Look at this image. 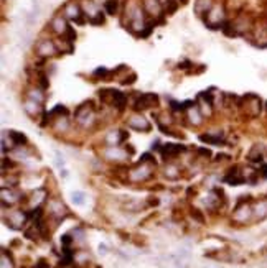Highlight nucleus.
<instances>
[{
  "instance_id": "f257e3e1",
  "label": "nucleus",
  "mask_w": 267,
  "mask_h": 268,
  "mask_svg": "<svg viewBox=\"0 0 267 268\" xmlns=\"http://www.w3.org/2000/svg\"><path fill=\"white\" fill-rule=\"evenodd\" d=\"M224 23V10L223 7H211L206 12V25L210 28H219Z\"/></svg>"
},
{
  "instance_id": "f03ea898",
  "label": "nucleus",
  "mask_w": 267,
  "mask_h": 268,
  "mask_svg": "<svg viewBox=\"0 0 267 268\" xmlns=\"http://www.w3.org/2000/svg\"><path fill=\"white\" fill-rule=\"evenodd\" d=\"M26 219V216L24 214L22 211H15V212H12L10 216H8V221H7V224L12 227V229H20L22 225H24V222Z\"/></svg>"
},
{
  "instance_id": "7ed1b4c3",
  "label": "nucleus",
  "mask_w": 267,
  "mask_h": 268,
  "mask_svg": "<svg viewBox=\"0 0 267 268\" xmlns=\"http://www.w3.org/2000/svg\"><path fill=\"white\" fill-rule=\"evenodd\" d=\"M251 214H252V211L247 204H239L236 207V211H234V219L239 222H246L249 217H251Z\"/></svg>"
},
{
  "instance_id": "20e7f679",
  "label": "nucleus",
  "mask_w": 267,
  "mask_h": 268,
  "mask_svg": "<svg viewBox=\"0 0 267 268\" xmlns=\"http://www.w3.org/2000/svg\"><path fill=\"white\" fill-rule=\"evenodd\" d=\"M65 15L70 18V20H76L79 22V23H83V22H81V8L76 5V3H68L65 7Z\"/></svg>"
},
{
  "instance_id": "39448f33",
  "label": "nucleus",
  "mask_w": 267,
  "mask_h": 268,
  "mask_svg": "<svg viewBox=\"0 0 267 268\" xmlns=\"http://www.w3.org/2000/svg\"><path fill=\"white\" fill-rule=\"evenodd\" d=\"M144 3H146L147 12L153 17H158L164 10V5L160 3V0H144Z\"/></svg>"
},
{
  "instance_id": "423d86ee",
  "label": "nucleus",
  "mask_w": 267,
  "mask_h": 268,
  "mask_svg": "<svg viewBox=\"0 0 267 268\" xmlns=\"http://www.w3.org/2000/svg\"><path fill=\"white\" fill-rule=\"evenodd\" d=\"M37 51H38V54H42V56H53L58 49H56V46L53 45L51 42H42L38 45V48H37Z\"/></svg>"
},
{
  "instance_id": "0eeeda50",
  "label": "nucleus",
  "mask_w": 267,
  "mask_h": 268,
  "mask_svg": "<svg viewBox=\"0 0 267 268\" xmlns=\"http://www.w3.org/2000/svg\"><path fill=\"white\" fill-rule=\"evenodd\" d=\"M51 28L55 30L58 35H65L68 31V28H70V25L66 23L65 18L56 17V18H53V22H51Z\"/></svg>"
},
{
  "instance_id": "6e6552de",
  "label": "nucleus",
  "mask_w": 267,
  "mask_h": 268,
  "mask_svg": "<svg viewBox=\"0 0 267 268\" xmlns=\"http://www.w3.org/2000/svg\"><path fill=\"white\" fill-rule=\"evenodd\" d=\"M224 181H226V183H228V184L238 186V184H243V183H244V181H246V179H244L243 176L239 175V171H238V170H231L229 173L226 175Z\"/></svg>"
},
{
  "instance_id": "1a4fd4ad",
  "label": "nucleus",
  "mask_w": 267,
  "mask_h": 268,
  "mask_svg": "<svg viewBox=\"0 0 267 268\" xmlns=\"http://www.w3.org/2000/svg\"><path fill=\"white\" fill-rule=\"evenodd\" d=\"M182 150H185L183 147H180V145H173V143H167L164 148H162V155L164 156H175L178 155Z\"/></svg>"
},
{
  "instance_id": "9d476101",
  "label": "nucleus",
  "mask_w": 267,
  "mask_h": 268,
  "mask_svg": "<svg viewBox=\"0 0 267 268\" xmlns=\"http://www.w3.org/2000/svg\"><path fill=\"white\" fill-rule=\"evenodd\" d=\"M129 125L130 127H134V129H137V130H148V122L144 119V117H140V115H134L132 119L129 120Z\"/></svg>"
},
{
  "instance_id": "9b49d317",
  "label": "nucleus",
  "mask_w": 267,
  "mask_h": 268,
  "mask_svg": "<svg viewBox=\"0 0 267 268\" xmlns=\"http://www.w3.org/2000/svg\"><path fill=\"white\" fill-rule=\"evenodd\" d=\"M188 257H190V253H188L187 250H180L178 253H176V257H175L176 267H178V268H185V267H187Z\"/></svg>"
},
{
  "instance_id": "f8f14e48",
  "label": "nucleus",
  "mask_w": 267,
  "mask_h": 268,
  "mask_svg": "<svg viewBox=\"0 0 267 268\" xmlns=\"http://www.w3.org/2000/svg\"><path fill=\"white\" fill-rule=\"evenodd\" d=\"M112 99H114V104L117 106V109H121L122 111L125 106V95L119 92V90H112Z\"/></svg>"
},
{
  "instance_id": "ddd939ff",
  "label": "nucleus",
  "mask_w": 267,
  "mask_h": 268,
  "mask_svg": "<svg viewBox=\"0 0 267 268\" xmlns=\"http://www.w3.org/2000/svg\"><path fill=\"white\" fill-rule=\"evenodd\" d=\"M17 194H13V191H7V189H2V202H3V206L8 202V204H13L17 201Z\"/></svg>"
},
{
  "instance_id": "4468645a",
  "label": "nucleus",
  "mask_w": 267,
  "mask_h": 268,
  "mask_svg": "<svg viewBox=\"0 0 267 268\" xmlns=\"http://www.w3.org/2000/svg\"><path fill=\"white\" fill-rule=\"evenodd\" d=\"M256 217L257 219H266L267 217V202H261V204H257L256 206Z\"/></svg>"
},
{
  "instance_id": "2eb2a0df",
  "label": "nucleus",
  "mask_w": 267,
  "mask_h": 268,
  "mask_svg": "<svg viewBox=\"0 0 267 268\" xmlns=\"http://www.w3.org/2000/svg\"><path fill=\"white\" fill-rule=\"evenodd\" d=\"M104 7H106V12L109 15H114V13H117V0H106Z\"/></svg>"
},
{
  "instance_id": "dca6fc26",
  "label": "nucleus",
  "mask_w": 267,
  "mask_h": 268,
  "mask_svg": "<svg viewBox=\"0 0 267 268\" xmlns=\"http://www.w3.org/2000/svg\"><path fill=\"white\" fill-rule=\"evenodd\" d=\"M10 137L13 138V142L19 143V145H25L26 143V137H25V135L19 134V132H10Z\"/></svg>"
},
{
  "instance_id": "f3484780",
  "label": "nucleus",
  "mask_w": 267,
  "mask_h": 268,
  "mask_svg": "<svg viewBox=\"0 0 267 268\" xmlns=\"http://www.w3.org/2000/svg\"><path fill=\"white\" fill-rule=\"evenodd\" d=\"M71 199H73L74 204H78V206H81V204H84V193H81V191H76V193H73V196H71Z\"/></svg>"
},
{
  "instance_id": "a211bd4d",
  "label": "nucleus",
  "mask_w": 267,
  "mask_h": 268,
  "mask_svg": "<svg viewBox=\"0 0 267 268\" xmlns=\"http://www.w3.org/2000/svg\"><path fill=\"white\" fill-rule=\"evenodd\" d=\"M2 268H13V262L10 257H7V252H2Z\"/></svg>"
},
{
  "instance_id": "6ab92c4d",
  "label": "nucleus",
  "mask_w": 267,
  "mask_h": 268,
  "mask_svg": "<svg viewBox=\"0 0 267 268\" xmlns=\"http://www.w3.org/2000/svg\"><path fill=\"white\" fill-rule=\"evenodd\" d=\"M261 176H262V178H267V165H262V168H261Z\"/></svg>"
},
{
  "instance_id": "aec40b11",
  "label": "nucleus",
  "mask_w": 267,
  "mask_h": 268,
  "mask_svg": "<svg viewBox=\"0 0 267 268\" xmlns=\"http://www.w3.org/2000/svg\"><path fill=\"white\" fill-rule=\"evenodd\" d=\"M104 72H106V69H104V67H99L96 71V76H104Z\"/></svg>"
},
{
  "instance_id": "412c9836",
  "label": "nucleus",
  "mask_w": 267,
  "mask_h": 268,
  "mask_svg": "<svg viewBox=\"0 0 267 268\" xmlns=\"http://www.w3.org/2000/svg\"><path fill=\"white\" fill-rule=\"evenodd\" d=\"M37 268H48V265H45V262L42 260V262L38 263V267H37Z\"/></svg>"
},
{
  "instance_id": "4be33fe9",
  "label": "nucleus",
  "mask_w": 267,
  "mask_h": 268,
  "mask_svg": "<svg viewBox=\"0 0 267 268\" xmlns=\"http://www.w3.org/2000/svg\"><path fill=\"white\" fill-rule=\"evenodd\" d=\"M99 252L106 253V247H104V245H99Z\"/></svg>"
},
{
  "instance_id": "5701e85b",
  "label": "nucleus",
  "mask_w": 267,
  "mask_h": 268,
  "mask_svg": "<svg viewBox=\"0 0 267 268\" xmlns=\"http://www.w3.org/2000/svg\"><path fill=\"white\" fill-rule=\"evenodd\" d=\"M182 2H187V0H182Z\"/></svg>"
}]
</instances>
